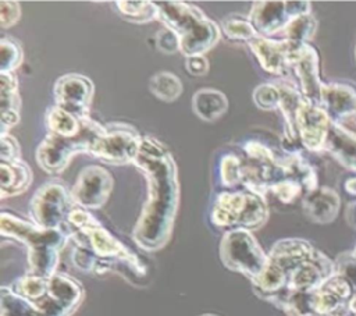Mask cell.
Here are the masks:
<instances>
[{"label":"cell","instance_id":"obj_29","mask_svg":"<svg viewBox=\"0 0 356 316\" xmlns=\"http://www.w3.org/2000/svg\"><path fill=\"white\" fill-rule=\"evenodd\" d=\"M10 288L15 294H18L19 297H22V298H25L31 302H35L46 294V291H47V278L33 276V274H28V276L17 278L13 283V285H10Z\"/></svg>","mask_w":356,"mask_h":316},{"label":"cell","instance_id":"obj_39","mask_svg":"<svg viewBox=\"0 0 356 316\" xmlns=\"http://www.w3.org/2000/svg\"><path fill=\"white\" fill-rule=\"evenodd\" d=\"M345 189L346 192H349L350 195H355L356 196V177L355 178H350L345 182Z\"/></svg>","mask_w":356,"mask_h":316},{"label":"cell","instance_id":"obj_16","mask_svg":"<svg viewBox=\"0 0 356 316\" xmlns=\"http://www.w3.org/2000/svg\"><path fill=\"white\" fill-rule=\"evenodd\" d=\"M339 206L341 199L338 193L327 187H317L316 189L307 192L302 200V207L306 217L318 224L331 223L337 217Z\"/></svg>","mask_w":356,"mask_h":316},{"label":"cell","instance_id":"obj_30","mask_svg":"<svg viewBox=\"0 0 356 316\" xmlns=\"http://www.w3.org/2000/svg\"><path fill=\"white\" fill-rule=\"evenodd\" d=\"M24 60L22 46L15 38L0 39V72H14Z\"/></svg>","mask_w":356,"mask_h":316},{"label":"cell","instance_id":"obj_26","mask_svg":"<svg viewBox=\"0 0 356 316\" xmlns=\"http://www.w3.org/2000/svg\"><path fill=\"white\" fill-rule=\"evenodd\" d=\"M1 316H43V312L31 301L15 294L10 287H1Z\"/></svg>","mask_w":356,"mask_h":316},{"label":"cell","instance_id":"obj_21","mask_svg":"<svg viewBox=\"0 0 356 316\" xmlns=\"http://www.w3.org/2000/svg\"><path fill=\"white\" fill-rule=\"evenodd\" d=\"M280 89V110L285 120V139L289 142L299 141L298 135V127H296V118L298 111L302 103L305 102L300 90L292 84L285 79L275 82Z\"/></svg>","mask_w":356,"mask_h":316},{"label":"cell","instance_id":"obj_40","mask_svg":"<svg viewBox=\"0 0 356 316\" xmlns=\"http://www.w3.org/2000/svg\"><path fill=\"white\" fill-rule=\"evenodd\" d=\"M348 306H349V310H350L352 313H355V315H356V294H353V295H352V298H350V301H349Z\"/></svg>","mask_w":356,"mask_h":316},{"label":"cell","instance_id":"obj_15","mask_svg":"<svg viewBox=\"0 0 356 316\" xmlns=\"http://www.w3.org/2000/svg\"><path fill=\"white\" fill-rule=\"evenodd\" d=\"M331 124L332 120L321 106H314L305 100L299 107L296 118L300 143L309 152L324 150V143Z\"/></svg>","mask_w":356,"mask_h":316},{"label":"cell","instance_id":"obj_42","mask_svg":"<svg viewBox=\"0 0 356 316\" xmlns=\"http://www.w3.org/2000/svg\"><path fill=\"white\" fill-rule=\"evenodd\" d=\"M355 54H356V49H355Z\"/></svg>","mask_w":356,"mask_h":316},{"label":"cell","instance_id":"obj_19","mask_svg":"<svg viewBox=\"0 0 356 316\" xmlns=\"http://www.w3.org/2000/svg\"><path fill=\"white\" fill-rule=\"evenodd\" d=\"M324 150L334 156L342 166L356 171V135L343 125L332 121Z\"/></svg>","mask_w":356,"mask_h":316},{"label":"cell","instance_id":"obj_38","mask_svg":"<svg viewBox=\"0 0 356 316\" xmlns=\"http://www.w3.org/2000/svg\"><path fill=\"white\" fill-rule=\"evenodd\" d=\"M185 68L192 75H204L209 71V61L204 56H192L186 57Z\"/></svg>","mask_w":356,"mask_h":316},{"label":"cell","instance_id":"obj_14","mask_svg":"<svg viewBox=\"0 0 356 316\" xmlns=\"http://www.w3.org/2000/svg\"><path fill=\"white\" fill-rule=\"evenodd\" d=\"M252 54L259 61L260 67L273 75L286 77L291 70V57L296 47L302 45H295L284 39H271L257 35L254 39L248 42Z\"/></svg>","mask_w":356,"mask_h":316},{"label":"cell","instance_id":"obj_8","mask_svg":"<svg viewBox=\"0 0 356 316\" xmlns=\"http://www.w3.org/2000/svg\"><path fill=\"white\" fill-rule=\"evenodd\" d=\"M71 191L58 180L42 184L29 202L32 223L43 228L63 230L67 226L70 212L75 207Z\"/></svg>","mask_w":356,"mask_h":316},{"label":"cell","instance_id":"obj_10","mask_svg":"<svg viewBox=\"0 0 356 316\" xmlns=\"http://www.w3.org/2000/svg\"><path fill=\"white\" fill-rule=\"evenodd\" d=\"M303 14H310L309 1L263 0L253 3L248 18L259 35L270 38L281 33L292 19Z\"/></svg>","mask_w":356,"mask_h":316},{"label":"cell","instance_id":"obj_27","mask_svg":"<svg viewBox=\"0 0 356 316\" xmlns=\"http://www.w3.org/2000/svg\"><path fill=\"white\" fill-rule=\"evenodd\" d=\"M317 31V21L312 14H303L292 19L280 33L284 40L295 45H306Z\"/></svg>","mask_w":356,"mask_h":316},{"label":"cell","instance_id":"obj_12","mask_svg":"<svg viewBox=\"0 0 356 316\" xmlns=\"http://www.w3.org/2000/svg\"><path fill=\"white\" fill-rule=\"evenodd\" d=\"M93 93L95 85L92 79L76 72L61 75L56 79L53 86L56 104L78 118L89 117Z\"/></svg>","mask_w":356,"mask_h":316},{"label":"cell","instance_id":"obj_18","mask_svg":"<svg viewBox=\"0 0 356 316\" xmlns=\"http://www.w3.org/2000/svg\"><path fill=\"white\" fill-rule=\"evenodd\" d=\"M19 107L17 75L14 72H0V134H8L18 124Z\"/></svg>","mask_w":356,"mask_h":316},{"label":"cell","instance_id":"obj_22","mask_svg":"<svg viewBox=\"0 0 356 316\" xmlns=\"http://www.w3.org/2000/svg\"><path fill=\"white\" fill-rule=\"evenodd\" d=\"M193 113L204 121H216L228 110L227 96L213 88H202L192 97Z\"/></svg>","mask_w":356,"mask_h":316},{"label":"cell","instance_id":"obj_2","mask_svg":"<svg viewBox=\"0 0 356 316\" xmlns=\"http://www.w3.org/2000/svg\"><path fill=\"white\" fill-rule=\"evenodd\" d=\"M334 274V263L307 241L285 238L273 245L263 273L252 285L257 297L280 308L289 295L313 292Z\"/></svg>","mask_w":356,"mask_h":316},{"label":"cell","instance_id":"obj_37","mask_svg":"<svg viewBox=\"0 0 356 316\" xmlns=\"http://www.w3.org/2000/svg\"><path fill=\"white\" fill-rule=\"evenodd\" d=\"M156 46L160 52L167 54L179 52L178 36L168 28H163L156 33Z\"/></svg>","mask_w":356,"mask_h":316},{"label":"cell","instance_id":"obj_20","mask_svg":"<svg viewBox=\"0 0 356 316\" xmlns=\"http://www.w3.org/2000/svg\"><path fill=\"white\" fill-rule=\"evenodd\" d=\"M31 167L24 160L0 163V198H13L24 193L32 184Z\"/></svg>","mask_w":356,"mask_h":316},{"label":"cell","instance_id":"obj_4","mask_svg":"<svg viewBox=\"0 0 356 316\" xmlns=\"http://www.w3.org/2000/svg\"><path fill=\"white\" fill-rule=\"evenodd\" d=\"M160 21L179 40V52L185 57L204 56L221 38V28L199 7L184 1H161Z\"/></svg>","mask_w":356,"mask_h":316},{"label":"cell","instance_id":"obj_34","mask_svg":"<svg viewBox=\"0 0 356 316\" xmlns=\"http://www.w3.org/2000/svg\"><path fill=\"white\" fill-rule=\"evenodd\" d=\"M0 159L1 161H17L21 159V148L15 136L0 134Z\"/></svg>","mask_w":356,"mask_h":316},{"label":"cell","instance_id":"obj_6","mask_svg":"<svg viewBox=\"0 0 356 316\" xmlns=\"http://www.w3.org/2000/svg\"><path fill=\"white\" fill-rule=\"evenodd\" d=\"M210 220L216 227L227 231L235 228L257 230L268 220L266 196L250 191L221 192L213 203Z\"/></svg>","mask_w":356,"mask_h":316},{"label":"cell","instance_id":"obj_32","mask_svg":"<svg viewBox=\"0 0 356 316\" xmlns=\"http://www.w3.org/2000/svg\"><path fill=\"white\" fill-rule=\"evenodd\" d=\"M280 89L275 82L260 84L253 90V102L261 110H275L280 107Z\"/></svg>","mask_w":356,"mask_h":316},{"label":"cell","instance_id":"obj_23","mask_svg":"<svg viewBox=\"0 0 356 316\" xmlns=\"http://www.w3.org/2000/svg\"><path fill=\"white\" fill-rule=\"evenodd\" d=\"M47 132L60 136H75L81 131V118L70 111L58 107L57 104L47 109L44 116Z\"/></svg>","mask_w":356,"mask_h":316},{"label":"cell","instance_id":"obj_28","mask_svg":"<svg viewBox=\"0 0 356 316\" xmlns=\"http://www.w3.org/2000/svg\"><path fill=\"white\" fill-rule=\"evenodd\" d=\"M221 32L231 40H243L246 43L259 35L250 19L238 14L228 15L222 19Z\"/></svg>","mask_w":356,"mask_h":316},{"label":"cell","instance_id":"obj_25","mask_svg":"<svg viewBox=\"0 0 356 316\" xmlns=\"http://www.w3.org/2000/svg\"><path fill=\"white\" fill-rule=\"evenodd\" d=\"M117 10L120 14L131 22L135 24H145V22H152L160 19V8L157 3L153 1H115Z\"/></svg>","mask_w":356,"mask_h":316},{"label":"cell","instance_id":"obj_7","mask_svg":"<svg viewBox=\"0 0 356 316\" xmlns=\"http://www.w3.org/2000/svg\"><path fill=\"white\" fill-rule=\"evenodd\" d=\"M220 259L228 270L254 281L263 273L268 253L263 251L252 231L235 228L224 232L220 242Z\"/></svg>","mask_w":356,"mask_h":316},{"label":"cell","instance_id":"obj_11","mask_svg":"<svg viewBox=\"0 0 356 316\" xmlns=\"http://www.w3.org/2000/svg\"><path fill=\"white\" fill-rule=\"evenodd\" d=\"M114 180L110 171L99 164H90L81 170L71 189V196L76 206L82 209L102 207L111 191Z\"/></svg>","mask_w":356,"mask_h":316},{"label":"cell","instance_id":"obj_9","mask_svg":"<svg viewBox=\"0 0 356 316\" xmlns=\"http://www.w3.org/2000/svg\"><path fill=\"white\" fill-rule=\"evenodd\" d=\"M142 138L132 125L111 123L106 125L104 134L95 139L89 155L113 166L134 164L140 150Z\"/></svg>","mask_w":356,"mask_h":316},{"label":"cell","instance_id":"obj_24","mask_svg":"<svg viewBox=\"0 0 356 316\" xmlns=\"http://www.w3.org/2000/svg\"><path fill=\"white\" fill-rule=\"evenodd\" d=\"M149 90L163 102H174L182 93V82L174 72L160 71L150 77Z\"/></svg>","mask_w":356,"mask_h":316},{"label":"cell","instance_id":"obj_36","mask_svg":"<svg viewBox=\"0 0 356 316\" xmlns=\"http://www.w3.org/2000/svg\"><path fill=\"white\" fill-rule=\"evenodd\" d=\"M21 17V7L18 1L3 0L0 3V26L7 29L18 22Z\"/></svg>","mask_w":356,"mask_h":316},{"label":"cell","instance_id":"obj_31","mask_svg":"<svg viewBox=\"0 0 356 316\" xmlns=\"http://www.w3.org/2000/svg\"><path fill=\"white\" fill-rule=\"evenodd\" d=\"M243 177V163L232 153L222 156L220 163V180L224 187H234L242 182Z\"/></svg>","mask_w":356,"mask_h":316},{"label":"cell","instance_id":"obj_13","mask_svg":"<svg viewBox=\"0 0 356 316\" xmlns=\"http://www.w3.org/2000/svg\"><path fill=\"white\" fill-rule=\"evenodd\" d=\"M291 70L299 81V90L303 99L314 106H321V88L318 54L306 43L295 49L291 57Z\"/></svg>","mask_w":356,"mask_h":316},{"label":"cell","instance_id":"obj_1","mask_svg":"<svg viewBox=\"0 0 356 316\" xmlns=\"http://www.w3.org/2000/svg\"><path fill=\"white\" fill-rule=\"evenodd\" d=\"M146 180L147 198L132 231L136 245L147 252L170 241L179 206L178 168L171 152L156 138L143 136L134 161Z\"/></svg>","mask_w":356,"mask_h":316},{"label":"cell","instance_id":"obj_35","mask_svg":"<svg viewBox=\"0 0 356 316\" xmlns=\"http://www.w3.org/2000/svg\"><path fill=\"white\" fill-rule=\"evenodd\" d=\"M248 157L256 163H271L275 161L277 157L271 149L257 141H249L243 145Z\"/></svg>","mask_w":356,"mask_h":316},{"label":"cell","instance_id":"obj_3","mask_svg":"<svg viewBox=\"0 0 356 316\" xmlns=\"http://www.w3.org/2000/svg\"><path fill=\"white\" fill-rule=\"evenodd\" d=\"M0 232L22 242L28 248L29 274L44 278L56 274L60 251L68 241L65 231L43 228L13 213L1 212Z\"/></svg>","mask_w":356,"mask_h":316},{"label":"cell","instance_id":"obj_17","mask_svg":"<svg viewBox=\"0 0 356 316\" xmlns=\"http://www.w3.org/2000/svg\"><path fill=\"white\" fill-rule=\"evenodd\" d=\"M321 107L334 123H341L356 113V92L342 84H323Z\"/></svg>","mask_w":356,"mask_h":316},{"label":"cell","instance_id":"obj_41","mask_svg":"<svg viewBox=\"0 0 356 316\" xmlns=\"http://www.w3.org/2000/svg\"><path fill=\"white\" fill-rule=\"evenodd\" d=\"M200 316H217V315H213V313H204V315H200Z\"/></svg>","mask_w":356,"mask_h":316},{"label":"cell","instance_id":"obj_5","mask_svg":"<svg viewBox=\"0 0 356 316\" xmlns=\"http://www.w3.org/2000/svg\"><path fill=\"white\" fill-rule=\"evenodd\" d=\"M106 125L90 117L81 118V131L75 136H60L47 132L36 148V163L47 174L63 173L72 157L79 153H89L95 139L103 135Z\"/></svg>","mask_w":356,"mask_h":316},{"label":"cell","instance_id":"obj_33","mask_svg":"<svg viewBox=\"0 0 356 316\" xmlns=\"http://www.w3.org/2000/svg\"><path fill=\"white\" fill-rule=\"evenodd\" d=\"M303 191L302 184L293 178H284L270 188V192H273L282 203L295 202L303 193Z\"/></svg>","mask_w":356,"mask_h":316}]
</instances>
